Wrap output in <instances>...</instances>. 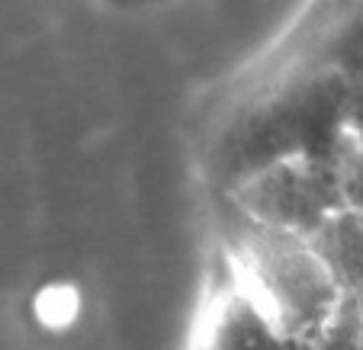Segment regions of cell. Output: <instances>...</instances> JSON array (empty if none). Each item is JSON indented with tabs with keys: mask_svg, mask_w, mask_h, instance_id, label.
<instances>
[{
	"mask_svg": "<svg viewBox=\"0 0 363 350\" xmlns=\"http://www.w3.org/2000/svg\"><path fill=\"white\" fill-rule=\"evenodd\" d=\"M84 312V299L81 289L74 283H48L35 293L33 299V318L42 331L48 334H68L77 322H81Z\"/></svg>",
	"mask_w": 363,
	"mask_h": 350,
	"instance_id": "cell-6",
	"label": "cell"
},
{
	"mask_svg": "<svg viewBox=\"0 0 363 350\" xmlns=\"http://www.w3.org/2000/svg\"><path fill=\"white\" fill-rule=\"evenodd\" d=\"M344 184H347V203L363 209V138L357 135L344 158Z\"/></svg>",
	"mask_w": 363,
	"mask_h": 350,
	"instance_id": "cell-7",
	"label": "cell"
},
{
	"mask_svg": "<svg viewBox=\"0 0 363 350\" xmlns=\"http://www.w3.org/2000/svg\"><path fill=\"white\" fill-rule=\"evenodd\" d=\"M186 350H302L280 331L245 283L222 267L199 305Z\"/></svg>",
	"mask_w": 363,
	"mask_h": 350,
	"instance_id": "cell-4",
	"label": "cell"
},
{
	"mask_svg": "<svg viewBox=\"0 0 363 350\" xmlns=\"http://www.w3.org/2000/svg\"><path fill=\"white\" fill-rule=\"evenodd\" d=\"M225 264L280 331L306 350L341 312L344 299L318 251L302 235L254 225L232 209Z\"/></svg>",
	"mask_w": 363,
	"mask_h": 350,
	"instance_id": "cell-2",
	"label": "cell"
},
{
	"mask_svg": "<svg viewBox=\"0 0 363 350\" xmlns=\"http://www.w3.org/2000/svg\"><path fill=\"white\" fill-rule=\"evenodd\" d=\"M354 132L347 81L335 62L296 71L238 110L209 152L222 193L283 158H347Z\"/></svg>",
	"mask_w": 363,
	"mask_h": 350,
	"instance_id": "cell-1",
	"label": "cell"
},
{
	"mask_svg": "<svg viewBox=\"0 0 363 350\" xmlns=\"http://www.w3.org/2000/svg\"><path fill=\"white\" fill-rule=\"evenodd\" d=\"M308 241L344 303L363 305V209L341 206Z\"/></svg>",
	"mask_w": 363,
	"mask_h": 350,
	"instance_id": "cell-5",
	"label": "cell"
},
{
	"mask_svg": "<svg viewBox=\"0 0 363 350\" xmlns=\"http://www.w3.org/2000/svg\"><path fill=\"white\" fill-rule=\"evenodd\" d=\"M225 199L254 225L312 238L337 209L347 206L344 161L312 154L274 161L225 190Z\"/></svg>",
	"mask_w": 363,
	"mask_h": 350,
	"instance_id": "cell-3",
	"label": "cell"
}]
</instances>
